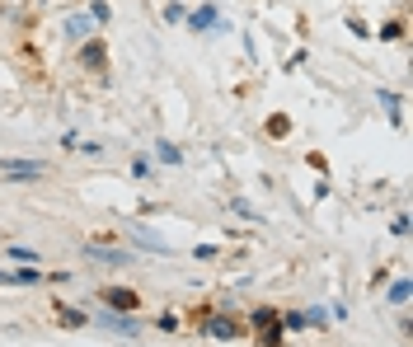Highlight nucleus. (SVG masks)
<instances>
[{"mask_svg": "<svg viewBox=\"0 0 413 347\" xmlns=\"http://www.w3.org/2000/svg\"><path fill=\"white\" fill-rule=\"evenodd\" d=\"M206 333H211V338H235V319H211V324H206Z\"/></svg>", "mask_w": 413, "mask_h": 347, "instance_id": "20e7f679", "label": "nucleus"}, {"mask_svg": "<svg viewBox=\"0 0 413 347\" xmlns=\"http://www.w3.org/2000/svg\"><path fill=\"white\" fill-rule=\"evenodd\" d=\"M104 300H108V310H136L141 305L136 291H104Z\"/></svg>", "mask_w": 413, "mask_h": 347, "instance_id": "7ed1b4c3", "label": "nucleus"}, {"mask_svg": "<svg viewBox=\"0 0 413 347\" xmlns=\"http://www.w3.org/2000/svg\"><path fill=\"white\" fill-rule=\"evenodd\" d=\"M211 24H216V10H211V5H206V10H197V15H192V29H211Z\"/></svg>", "mask_w": 413, "mask_h": 347, "instance_id": "0eeeda50", "label": "nucleus"}, {"mask_svg": "<svg viewBox=\"0 0 413 347\" xmlns=\"http://www.w3.org/2000/svg\"><path fill=\"white\" fill-rule=\"evenodd\" d=\"M85 62H90V66H104V48H99V43H90V48H85Z\"/></svg>", "mask_w": 413, "mask_h": 347, "instance_id": "9b49d317", "label": "nucleus"}, {"mask_svg": "<svg viewBox=\"0 0 413 347\" xmlns=\"http://www.w3.org/2000/svg\"><path fill=\"white\" fill-rule=\"evenodd\" d=\"M104 324H108V329H118V333H136V324H132V319H118V310H113V315H104Z\"/></svg>", "mask_w": 413, "mask_h": 347, "instance_id": "423d86ee", "label": "nucleus"}, {"mask_svg": "<svg viewBox=\"0 0 413 347\" xmlns=\"http://www.w3.org/2000/svg\"><path fill=\"white\" fill-rule=\"evenodd\" d=\"M409 300V282H395L390 286V305H404Z\"/></svg>", "mask_w": 413, "mask_h": 347, "instance_id": "1a4fd4ad", "label": "nucleus"}, {"mask_svg": "<svg viewBox=\"0 0 413 347\" xmlns=\"http://www.w3.org/2000/svg\"><path fill=\"white\" fill-rule=\"evenodd\" d=\"M66 33H71V38H85V33H90V15H71L66 19Z\"/></svg>", "mask_w": 413, "mask_h": 347, "instance_id": "39448f33", "label": "nucleus"}, {"mask_svg": "<svg viewBox=\"0 0 413 347\" xmlns=\"http://www.w3.org/2000/svg\"><path fill=\"white\" fill-rule=\"evenodd\" d=\"M5 253H10V258H19V263H43V258H38V253H33V249H19V244H10V249H5Z\"/></svg>", "mask_w": 413, "mask_h": 347, "instance_id": "6e6552de", "label": "nucleus"}, {"mask_svg": "<svg viewBox=\"0 0 413 347\" xmlns=\"http://www.w3.org/2000/svg\"><path fill=\"white\" fill-rule=\"evenodd\" d=\"M0 174H5V178H43V160H5V164H0Z\"/></svg>", "mask_w": 413, "mask_h": 347, "instance_id": "f257e3e1", "label": "nucleus"}, {"mask_svg": "<svg viewBox=\"0 0 413 347\" xmlns=\"http://www.w3.org/2000/svg\"><path fill=\"white\" fill-rule=\"evenodd\" d=\"M90 258H94V263H104V268H122V263H127V253L122 249H99V244H90Z\"/></svg>", "mask_w": 413, "mask_h": 347, "instance_id": "f03ea898", "label": "nucleus"}, {"mask_svg": "<svg viewBox=\"0 0 413 347\" xmlns=\"http://www.w3.org/2000/svg\"><path fill=\"white\" fill-rule=\"evenodd\" d=\"M155 150H160V160H164V164H178V150H174V146H169V141H160Z\"/></svg>", "mask_w": 413, "mask_h": 347, "instance_id": "9d476101", "label": "nucleus"}]
</instances>
